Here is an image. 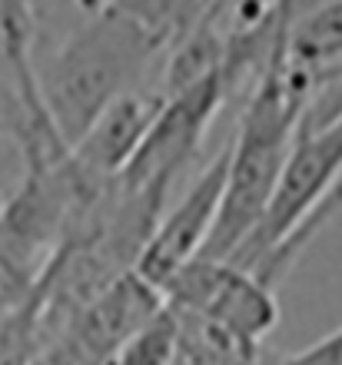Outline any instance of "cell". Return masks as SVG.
<instances>
[{"mask_svg":"<svg viewBox=\"0 0 342 365\" xmlns=\"http://www.w3.org/2000/svg\"><path fill=\"white\" fill-rule=\"evenodd\" d=\"M306 103V70L273 60L246 93L236 133L226 143L223 202L200 256L236 259L269 210L286 156L299 133Z\"/></svg>","mask_w":342,"mask_h":365,"instance_id":"cell-1","label":"cell"},{"mask_svg":"<svg viewBox=\"0 0 342 365\" xmlns=\"http://www.w3.org/2000/svg\"><path fill=\"white\" fill-rule=\"evenodd\" d=\"M163 47L130 14L106 4L86 14L37 67L40 100L60 140L74 146L116 96L143 87Z\"/></svg>","mask_w":342,"mask_h":365,"instance_id":"cell-2","label":"cell"},{"mask_svg":"<svg viewBox=\"0 0 342 365\" xmlns=\"http://www.w3.org/2000/svg\"><path fill=\"white\" fill-rule=\"evenodd\" d=\"M226 100L229 87L223 70H213L196 83L163 93L160 113L143 136L140 150L124 166V173L114 176L116 186L130 200L143 202V206H150L153 212L163 216V210L170 206L173 186L186 173V166L196 160L203 140L209 133V123Z\"/></svg>","mask_w":342,"mask_h":365,"instance_id":"cell-3","label":"cell"},{"mask_svg":"<svg viewBox=\"0 0 342 365\" xmlns=\"http://www.w3.org/2000/svg\"><path fill=\"white\" fill-rule=\"evenodd\" d=\"M160 292L176 316L193 319L249 352H263V342L279 322L276 289L229 259L196 256Z\"/></svg>","mask_w":342,"mask_h":365,"instance_id":"cell-4","label":"cell"},{"mask_svg":"<svg viewBox=\"0 0 342 365\" xmlns=\"http://www.w3.org/2000/svg\"><path fill=\"white\" fill-rule=\"evenodd\" d=\"M223 182H226V146L193 176L180 200L163 210L156 230L150 232V240L134 266L150 286L163 289L186 262H193L203 252L209 232H213V222L219 216Z\"/></svg>","mask_w":342,"mask_h":365,"instance_id":"cell-5","label":"cell"},{"mask_svg":"<svg viewBox=\"0 0 342 365\" xmlns=\"http://www.w3.org/2000/svg\"><path fill=\"white\" fill-rule=\"evenodd\" d=\"M163 306L166 302L160 289L150 286L136 269H130L50 342H60L80 365H110V359L136 332H143L160 316Z\"/></svg>","mask_w":342,"mask_h":365,"instance_id":"cell-6","label":"cell"},{"mask_svg":"<svg viewBox=\"0 0 342 365\" xmlns=\"http://www.w3.org/2000/svg\"><path fill=\"white\" fill-rule=\"evenodd\" d=\"M160 106H163L160 87L156 90L136 87L130 93L116 96L114 103L90 123V130L70 146V156L94 180H114V176L124 173V166L140 150L143 136L156 120Z\"/></svg>","mask_w":342,"mask_h":365,"instance_id":"cell-7","label":"cell"},{"mask_svg":"<svg viewBox=\"0 0 342 365\" xmlns=\"http://www.w3.org/2000/svg\"><path fill=\"white\" fill-rule=\"evenodd\" d=\"M286 63L296 70H323L342 60V0L306 10L286 30Z\"/></svg>","mask_w":342,"mask_h":365,"instance_id":"cell-8","label":"cell"},{"mask_svg":"<svg viewBox=\"0 0 342 365\" xmlns=\"http://www.w3.org/2000/svg\"><path fill=\"white\" fill-rule=\"evenodd\" d=\"M110 4L130 14L166 53L200 27L219 0H110Z\"/></svg>","mask_w":342,"mask_h":365,"instance_id":"cell-9","label":"cell"},{"mask_svg":"<svg viewBox=\"0 0 342 365\" xmlns=\"http://www.w3.org/2000/svg\"><path fill=\"white\" fill-rule=\"evenodd\" d=\"M40 352H44V329L30 292L17 306L0 309V365H34Z\"/></svg>","mask_w":342,"mask_h":365,"instance_id":"cell-10","label":"cell"},{"mask_svg":"<svg viewBox=\"0 0 342 365\" xmlns=\"http://www.w3.org/2000/svg\"><path fill=\"white\" fill-rule=\"evenodd\" d=\"M34 282H37V272L0 246V309L24 302L34 292Z\"/></svg>","mask_w":342,"mask_h":365,"instance_id":"cell-11","label":"cell"},{"mask_svg":"<svg viewBox=\"0 0 342 365\" xmlns=\"http://www.w3.org/2000/svg\"><path fill=\"white\" fill-rule=\"evenodd\" d=\"M269 365H342V326L293 356H269Z\"/></svg>","mask_w":342,"mask_h":365,"instance_id":"cell-12","label":"cell"},{"mask_svg":"<svg viewBox=\"0 0 342 365\" xmlns=\"http://www.w3.org/2000/svg\"><path fill=\"white\" fill-rule=\"evenodd\" d=\"M339 212H342V180H339V186L333 190V196H329V200H326L323 206H319V212H316L313 220H309V222L303 226V232L296 236L293 250H289V269H293L296 259H299V256L306 252V246H309V242H313L316 236L323 232V226H329V222H333L336 216H339Z\"/></svg>","mask_w":342,"mask_h":365,"instance_id":"cell-13","label":"cell"},{"mask_svg":"<svg viewBox=\"0 0 342 365\" xmlns=\"http://www.w3.org/2000/svg\"><path fill=\"white\" fill-rule=\"evenodd\" d=\"M84 4H86V0H76V7H80V10H84Z\"/></svg>","mask_w":342,"mask_h":365,"instance_id":"cell-14","label":"cell"}]
</instances>
